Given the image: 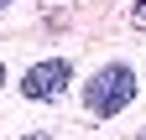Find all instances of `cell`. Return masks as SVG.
Returning a JSON list of instances; mask_svg holds the SVG:
<instances>
[{"label": "cell", "mask_w": 146, "mask_h": 140, "mask_svg": "<svg viewBox=\"0 0 146 140\" xmlns=\"http://www.w3.org/2000/svg\"><path fill=\"white\" fill-rule=\"evenodd\" d=\"M131 99H136V73H131L125 62H110V67H99V73L84 83V109L94 114V119L120 114Z\"/></svg>", "instance_id": "6da1fadb"}, {"label": "cell", "mask_w": 146, "mask_h": 140, "mask_svg": "<svg viewBox=\"0 0 146 140\" xmlns=\"http://www.w3.org/2000/svg\"><path fill=\"white\" fill-rule=\"evenodd\" d=\"M68 78H73L68 57H42V62H31L26 73H21V99H31V104H52V99L68 88Z\"/></svg>", "instance_id": "7a4b0ae2"}, {"label": "cell", "mask_w": 146, "mask_h": 140, "mask_svg": "<svg viewBox=\"0 0 146 140\" xmlns=\"http://www.w3.org/2000/svg\"><path fill=\"white\" fill-rule=\"evenodd\" d=\"M131 16H136V26H146V0H136V10H131Z\"/></svg>", "instance_id": "3957f363"}, {"label": "cell", "mask_w": 146, "mask_h": 140, "mask_svg": "<svg viewBox=\"0 0 146 140\" xmlns=\"http://www.w3.org/2000/svg\"><path fill=\"white\" fill-rule=\"evenodd\" d=\"M26 140H52V135H42V130H36V135H26Z\"/></svg>", "instance_id": "277c9868"}, {"label": "cell", "mask_w": 146, "mask_h": 140, "mask_svg": "<svg viewBox=\"0 0 146 140\" xmlns=\"http://www.w3.org/2000/svg\"><path fill=\"white\" fill-rule=\"evenodd\" d=\"M0 88H5V67H0Z\"/></svg>", "instance_id": "5b68a950"}, {"label": "cell", "mask_w": 146, "mask_h": 140, "mask_svg": "<svg viewBox=\"0 0 146 140\" xmlns=\"http://www.w3.org/2000/svg\"><path fill=\"white\" fill-rule=\"evenodd\" d=\"M0 5H11V0H0Z\"/></svg>", "instance_id": "8992f818"}]
</instances>
